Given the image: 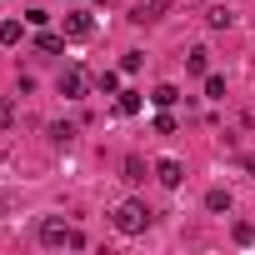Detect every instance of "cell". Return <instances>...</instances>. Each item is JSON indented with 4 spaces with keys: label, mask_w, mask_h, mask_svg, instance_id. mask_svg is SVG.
Wrapping results in <instances>:
<instances>
[{
    "label": "cell",
    "mask_w": 255,
    "mask_h": 255,
    "mask_svg": "<svg viewBox=\"0 0 255 255\" xmlns=\"http://www.w3.org/2000/svg\"><path fill=\"white\" fill-rule=\"evenodd\" d=\"M110 225H115L120 235H145V230H150V205H145V200H120V205L110 210Z\"/></svg>",
    "instance_id": "obj_1"
},
{
    "label": "cell",
    "mask_w": 255,
    "mask_h": 255,
    "mask_svg": "<svg viewBox=\"0 0 255 255\" xmlns=\"http://www.w3.org/2000/svg\"><path fill=\"white\" fill-rule=\"evenodd\" d=\"M40 245H50V250H55V245H85V235H80L75 225H65L60 215H45V220H40Z\"/></svg>",
    "instance_id": "obj_2"
},
{
    "label": "cell",
    "mask_w": 255,
    "mask_h": 255,
    "mask_svg": "<svg viewBox=\"0 0 255 255\" xmlns=\"http://www.w3.org/2000/svg\"><path fill=\"white\" fill-rule=\"evenodd\" d=\"M55 90H60L65 100H80V95H85V70H75V65H70V70H60Z\"/></svg>",
    "instance_id": "obj_3"
},
{
    "label": "cell",
    "mask_w": 255,
    "mask_h": 255,
    "mask_svg": "<svg viewBox=\"0 0 255 255\" xmlns=\"http://www.w3.org/2000/svg\"><path fill=\"white\" fill-rule=\"evenodd\" d=\"M155 180H160L165 190H180V185H185V165H180V160H155Z\"/></svg>",
    "instance_id": "obj_4"
},
{
    "label": "cell",
    "mask_w": 255,
    "mask_h": 255,
    "mask_svg": "<svg viewBox=\"0 0 255 255\" xmlns=\"http://www.w3.org/2000/svg\"><path fill=\"white\" fill-rule=\"evenodd\" d=\"M90 35H95V20L80 15V10H70L65 15V40H90Z\"/></svg>",
    "instance_id": "obj_5"
},
{
    "label": "cell",
    "mask_w": 255,
    "mask_h": 255,
    "mask_svg": "<svg viewBox=\"0 0 255 255\" xmlns=\"http://www.w3.org/2000/svg\"><path fill=\"white\" fill-rule=\"evenodd\" d=\"M130 20H135V25H160V20H165V0H150V5H135V10H130Z\"/></svg>",
    "instance_id": "obj_6"
},
{
    "label": "cell",
    "mask_w": 255,
    "mask_h": 255,
    "mask_svg": "<svg viewBox=\"0 0 255 255\" xmlns=\"http://www.w3.org/2000/svg\"><path fill=\"white\" fill-rule=\"evenodd\" d=\"M230 205H235V195H230V190H220V185H215V190H205V210H210V215H230Z\"/></svg>",
    "instance_id": "obj_7"
},
{
    "label": "cell",
    "mask_w": 255,
    "mask_h": 255,
    "mask_svg": "<svg viewBox=\"0 0 255 255\" xmlns=\"http://www.w3.org/2000/svg\"><path fill=\"white\" fill-rule=\"evenodd\" d=\"M185 70H190V75H210V50H205V45H195V50L185 55Z\"/></svg>",
    "instance_id": "obj_8"
},
{
    "label": "cell",
    "mask_w": 255,
    "mask_h": 255,
    "mask_svg": "<svg viewBox=\"0 0 255 255\" xmlns=\"http://www.w3.org/2000/svg\"><path fill=\"white\" fill-rule=\"evenodd\" d=\"M120 180H125V185H140V180H145V160L125 155V165H120Z\"/></svg>",
    "instance_id": "obj_9"
},
{
    "label": "cell",
    "mask_w": 255,
    "mask_h": 255,
    "mask_svg": "<svg viewBox=\"0 0 255 255\" xmlns=\"http://www.w3.org/2000/svg\"><path fill=\"white\" fill-rule=\"evenodd\" d=\"M115 110L120 115H135L140 110V90H115Z\"/></svg>",
    "instance_id": "obj_10"
},
{
    "label": "cell",
    "mask_w": 255,
    "mask_h": 255,
    "mask_svg": "<svg viewBox=\"0 0 255 255\" xmlns=\"http://www.w3.org/2000/svg\"><path fill=\"white\" fill-rule=\"evenodd\" d=\"M25 40V25L20 20H5V25H0V45H20Z\"/></svg>",
    "instance_id": "obj_11"
},
{
    "label": "cell",
    "mask_w": 255,
    "mask_h": 255,
    "mask_svg": "<svg viewBox=\"0 0 255 255\" xmlns=\"http://www.w3.org/2000/svg\"><path fill=\"white\" fill-rule=\"evenodd\" d=\"M230 20H235V15H230L225 5H210V10H205V25H210V30H225Z\"/></svg>",
    "instance_id": "obj_12"
},
{
    "label": "cell",
    "mask_w": 255,
    "mask_h": 255,
    "mask_svg": "<svg viewBox=\"0 0 255 255\" xmlns=\"http://www.w3.org/2000/svg\"><path fill=\"white\" fill-rule=\"evenodd\" d=\"M150 100H155L160 110H170V105L180 100V90H175V85H155V95H150Z\"/></svg>",
    "instance_id": "obj_13"
},
{
    "label": "cell",
    "mask_w": 255,
    "mask_h": 255,
    "mask_svg": "<svg viewBox=\"0 0 255 255\" xmlns=\"http://www.w3.org/2000/svg\"><path fill=\"white\" fill-rule=\"evenodd\" d=\"M95 90L115 95V90H120V75H115V70H100V75H95Z\"/></svg>",
    "instance_id": "obj_14"
},
{
    "label": "cell",
    "mask_w": 255,
    "mask_h": 255,
    "mask_svg": "<svg viewBox=\"0 0 255 255\" xmlns=\"http://www.w3.org/2000/svg\"><path fill=\"white\" fill-rule=\"evenodd\" d=\"M10 125H15V100L0 95V130H10Z\"/></svg>",
    "instance_id": "obj_15"
},
{
    "label": "cell",
    "mask_w": 255,
    "mask_h": 255,
    "mask_svg": "<svg viewBox=\"0 0 255 255\" xmlns=\"http://www.w3.org/2000/svg\"><path fill=\"white\" fill-rule=\"evenodd\" d=\"M35 45H40L45 55H60V50H65V40H60V35H35Z\"/></svg>",
    "instance_id": "obj_16"
},
{
    "label": "cell",
    "mask_w": 255,
    "mask_h": 255,
    "mask_svg": "<svg viewBox=\"0 0 255 255\" xmlns=\"http://www.w3.org/2000/svg\"><path fill=\"white\" fill-rule=\"evenodd\" d=\"M205 95H210V100H225V80H220V75H205Z\"/></svg>",
    "instance_id": "obj_17"
},
{
    "label": "cell",
    "mask_w": 255,
    "mask_h": 255,
    "mask_svg": "<svg viewBox=\"0 0 255 255\" xmlns=\"http://www.w3.org/2000/svg\"><path fill=\"white\" fill-rule=\"evenodd\" d=\"M70 135H75V125H50V140L55 145H70Z\"/></svg>",
    "instance_id": "obj_18"
},
{
    "label": "cell",
    "mask_w": 255,
    "mask_h": 255,
    "mask_svg": "<svg viewBox=\"0 0 255 255\" xmlns=\"http://www.w3.org/2000/svg\"><path fill=\"white\" fill-rule=\"evenodd\" d=\"M230 235H235V245H250V240H255V225H245V220H240Z\"/></svg>",
    "instance_id": "obj_19"
},
{
    "label": "cell",
    "mask_w": 255,
    "mask_h": 255,
    "mask_svg": "<svg viewBox=\"0 0 255 255\" xmlns=\"http://www.w3.org/2000/svg\"><path fill=\"white\" fill-rule=\"evenodd\" d=\"M140 60H145L140 50H125V60H120V70H130V75H135V70H140Z\"/></svg>",
    "instance_id": "obj_20"
},
{
    "label": "cell",
    "mask_w": 255,
    "mask_h": 255,
    "mask_svg": "<svg viewBox=\"0 0 255 255\" xmlns=\"http://www.w3.org/2000/svg\"><path fill=\"white\" fill-rule=\"evenodd\" d=\"M155 130H160V135H175V115L160 110V115H155Z\"/></svg>",
    "instance_id": "obj_21"
},
{
    "label": "cell",
    "mask_w": 255,
    "mask_h": 255,
    "mask_svg": "<svg viewBox=\"0 0 255 255\" xmlns=\"http://www.w3.org/2000/svg\"><path fill=\"white\" fill-rule=\"evenodd\" d=\"M240 165H245V170H250V180H255V155H245V160H240Z\"/></svg>",
    "instance_id": "obj_22"
},
{
    "label": "cell",
    "mask_w": 255,
    "mask_h": 255,
    "mask_svg": "<svg viewBox=\"0 0 255 255\" xmlns=\"http://www.w3.org/2000/svg\"><path fill=\"white\" fill-rule=\"evenodd\" d=\"M0 215H5V195H0Z\"/></svg>",
    "instance_id": "obj_23"
}]
</instances>
